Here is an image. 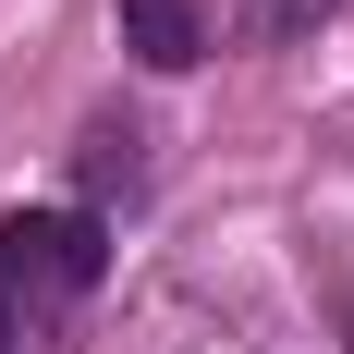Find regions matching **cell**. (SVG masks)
Returning <instances> with one entry per match:
<instances>
[{"label":"cell","mask_w":354,"mask_h":354,"mask_svg":"<svg viewBox=\"0 0 354 354\" xmlns=\"http://www.w3.org/2000/svg\"><path fill=\"white\" fill-rule=\"evenodd\" d=\"M73 171H86V196H135V183H147V135L122 122V110H98L86 147H73Z\"/></svg>","instance_id":"3957f363"},{"label":"cell","mask_w":354,"mask_h":354,"mask_svg":"<svg viewBox=\"0 0 354 354\" xmlns=\"http://www.w3.org/2000/svg\"><path fill=\"white\" fill-rule=\"evenodd\" d=\"M342 0H232V37H257V49H281V37H318Z\"/></svg>","instance_id":"277c9868"},{"label":"cell","mask_w":354,"mask_h":354,"mask_svg":"<svg viewBox=\"0 0 354 354\" xmlns=\"http://www.w3.org/2000/svg\"><path fill=\"white\" fill-rule=\"evenodd\" d=\"M122 49L147 73H183V62H208V12L196 0H122Z\"/></svg>","instance_id":"7a4b0ae2"},{"label":"cell","mask_w":354,"mask_h":354,"mask_svg":"<svg viewBox=\"0 0 354 354\" xmlns=\"http://www.w3.org/2000/svg\"><path fill=\"white\" fill-rule=\"evenodd\" d=\"M86 281H98V220H86V208L0 220V354L49 342V330L86 306Z\"/></svg>","instance_id":"6da1fadb"}]
</instances>
